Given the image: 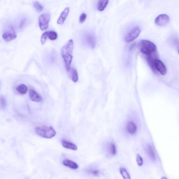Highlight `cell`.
Masks as SVG:
<instances>
[{
    "label": "cell",
    "mask_w": 179,
    "mask_h": 179,
    "mask_svg": "<svg viewBox=\"0 0 179 179\" xmlns=\"http://www.w3.org/2000/svg\"><path fill=\"white\" fill-rule=\"evenodd\" d=\"M74 46L73 40L70 39L61 48V55L65 63L66 70L68 72L70 70L71 64L73 59L72 53Z\"/></svg>",
    "instance_id": "1"
},
{
    "label": "cell",
    "mask_w": 179,
    "mask_h": 179,
    "mask_svg": "<svg viewBox=\"0 0 179 179\" xmlns=\"http://www.w3.org/2000/svg\"><path fill=\"white\" fill-rule=\"evenodd\" d=\"M138 45L140 51L146 56L152 55L156 53L157 48L155 45L149 40H141Z\"/></svg>",
    "instance_id": "2"
},
{
    "label": "cell",
    "mask_w": 179,
    "mask_h": 179,
    "mask_svg": "<svg viewBox=\"0 0 179 179\" xmlns=\"http://www.w3.org/2000/svg\"><path fill=\"white\" fill-rule=\"evenodd\" d=\"M35 131L39 136L46 138H52L56 135L55 130L52 127L46 126L36 127Z\"/></svg>",
    "instance_id": "3"
},
{
    "label": "cell",
    "mask_w": 179,
    "mask_h": 179,
    "mask_svg": "<svg viewBox=\"0 0 179 179\" xmlns=\"http://www.w3.org/2000/svg\"><path fill=\"white\" fill-rule=\"evenodd\" d=\"M50 19V15L49 14H43L40 16L39 21V26L41 30H44L48 28Z\"/></svg>",
    "instance_id": "4"
},
{
    "label": "cell",
    "mask_w": 179,
    "mask_h": 179,
    "mask_svg": "<svg viewBox=\"0 0 179 179\" xmlns=\"http://www.w3.org/2000/svg\"><path fill=\"white\" fill-rule=\"evenodd\" d=\"M141 33V30L139 27H135L132 28L127 34L125 38L126 41L128 43L131 42L139 36Z\"/></svg>",
    "instance_id": "5"
},
{
    "label": "cell",
    "mask_w": 179,
    "mask_h": 179,
    "mask_svg": "<svg viewBox=\"0 0 179 179\" xmlns=\"http://www.w3.org/2000/svg\"><path fill=\"white\" fill-rule=\"evenodd\" d=\"M169 16L166 14H161L156 17L155 22L156 25L159 26H163L167 25L170 22Z\"/></svg>",
    "instance_id": "6"
},
{
    "label": "cell",
    "mask_w": 179,
    "mask_h": 179,
    "mask_svg": "<svg viewBox=\"0 0 179 179\" xmlns=\"http://www.w3.org/2000/svg\"><path fill=\"white\" fill-rule=\"evenodd\" d=\"M2 37L5 41L9 42L15 39L17 37V34L13 28L11 27L9 30L3 34Z\"/></svg>",
    "instance_id": "7"
},
{
    "label": "cell",
    "mask_w": 179,
    "mask_h": 179,
    "mask_svg": "<svg viewBox=\"0 0 179 179\" xmlns=\"http://www.w3.org/2000/svg\"><path fill=\"white\" fill-rule=\"evenodd\" d=\"M155 66L156 70L159 72L161 75H164L167 73V68L165 65L162 61L157 59H155Z\"/></svg>",
    "instance_id": "8"
},
{
    "label": "cell",
    "mask_w": 179,
    "mask_h": 179,
    "mask_svg": "<svg viewBox=\"0 0 179 179\" xmlns=\"http://www.w3.org/2000/svg\"><path fill=\"white\" fill-rule=\"evenodd\" d=\"M29 97L31 101L36 102L42 101L43 99L40 95L33 89H30L29 92Z\"/></svg>",
    "instance_id": "9"
},
{
    "label": "cell",
    "mask_w": 179,
    "mask_h": 179,
    "mask_svg": "<svg viewBox=\"0 0 179 179\" xmlns=\"http://www.w3.org/2000/svg\"><path fill=\"white\" fill-rule=\"evenodd\" d=\"M69 12V8H66L64 11L61 13L60 16L57 21V23L59 25H62L63 24L66 18L68 15Z\"/></svg>",
    "instance_id": "10"
},
{
    "label": "cell",
    "mask_w": 179,
    "mask_h": 179,
    "mask_svg": "<svg viewBox=\"0 0 179 179\" xmlns=\"http://www.w3.org/2000/svg\"><path fill=\"white\" fill-rule=\"evenodd\" d=\"M85 42L89 46L94 48L96 45V40L93 35L88 34L85 35L84 38Z\"/></svg>",
    "instance_id": "11"
},
{
    "label": "cell",
    "mask_w": 179,
    "mask_h": 179,
    "mask_svg": "<svg viewBox=\"0 0 179 179\" xmlns=\"http://www.w3.org/2000/svg\"><path fill=\"white\" fill-rule=\"evenodd\" d=\"M145 151L151 160L154 161L156 159V155L154 150L151 145H148L145 148Z\"/></svg>",
    "instance_id": "12"
},
{
    "label": "cell",
    "mask_w": 179,
    "mask_h": 179,
    "mask_svg": "<svg viewBox=\"0 0 179 179\" xmlns=\"http://www.w3.org/2000/svg\"><path fill=\"white\" fill-rule=\"evenodd\" d=\"M126 129L128 133L130 134H134L136 132L137 127L134 122H130L127 123Z\"/></svg>",
    "instance_id": "13"
},
{
    "label": "cell",
    "mask_w": 179,
    "mask_h": 179,
    "mask_svg": "<svg viewBox=\"0 0 179 179\" xmlns=\"http://www.w3.org/2000/svg\"><path fill=\"white\" fill-rule=\"evenodd\" d=\"M62 163L64 165L72 169H76L78 168V164L74 161L69 160V159L64 160L63 161Z\"/></svg>",
    "instance_id": "14"
},
{
    "label": "cell",
    "mask_w": 179,
    "mask_h": 179,
    "mask_svg": "<svg viewBox=\"0 0 179 179\" xmlns=\"http://www.w3.org/2000/svg\"><path fill=\"white\" fill-rule=\"evenodd\" d=\"M62 143L63 146L64 147L67 148V149L75 151L77 150V146L73 143L63 141H62Z\"/></svg>",
    "instance_id": "15"
},
{
    "label": "cell",
    "mask_w": 179,
    "mask_h": 179,
    "mask_svg": "<svg viewBox=\"0 0 179 179\" xmlns=\"http://www.w3.org/2000/svg\"><path fill=\"white\" fill-rule=\"evenodd\" d=\"M109 0H99L97 4V8L98 10L104 11L107 6Z\"/></svg>",
    "instance_id": "16"
},
{
    "label": "cell",
    "mask_w": 179,
    "mask_h": 179,
    "mask_svg": "<svg viewBox=\"0 0 179 179\" xmlns=\"http://www.w3.org/2000/svg\"><path fill=\"white\" fill-rule=\"evenodd\" d=\"M16 89L19 93L22 95L26 94L28 91V88L24 84L19 85L16 88Z\"/></svg>",
    "instance_id": "17"
},
{
    "label": "cell",
    "mask_w": 179,
    "mask_h": 179,
    "mask_svg": "<svg viewBox=\"0 0 179 179\" xmlns=\"http://www.w3.org/2000/svg\"><path fill=\"white\" fill-rule=\"evenodd\" d=\"M71 78L74 83H76L78 80V72L75 68H72L71 70Z\"/></svg>",
    "instance_id": "18"
},
{
    "label": "cell",
    "mask_w": 179,
    "mask_h": 179,
    "mask_svg": "<svg viewBox=\"0 0 179 179\" xmlns=\"http://www.w3.org/2000/svg\"><path fill=\"white\" fill-rule=\"evenodd\" d=\"M119 170H120L121 174L122 176L124 179H131L130 174L127 172L126 169L124 167H121L120 168Z\"/></svg>",
    "instance_id": "19"
},
{
    "label": "cell",
    "mask_w": 179,
    "mask_h": 179,
    "mask_svg": "<svg viewBox=\"0 0 179 179\" xmlns=\"http://www.w3.org/2000/svg\"><path fill=\"white\" fill-rule=\"evenodd\" d=\"M48 38L51 40H55L57 39V34L56 32L51 31L48 32Z\"/></svg>",
    "instance_id": "20"
},
{
    "label": "cell",
    "mask_w": 179,
    "mask_h": 179,
    "mask_svg": "<svg viewBox=\"0 0 179 179\" xmlns=\"http://www.w3.org/2000/svg\"><path fill=\"white\" fill-rule=\"evenodd\" d=\"M0 105H1V108L3 109H6V106H7V102H6L5 98L4 96H1L0 98Z\"/></svg>",
    "instance_id": "21"
},
{
    "label": "cell",
    "mask_w": 179,
    "mask_h": 179,
    "mask_svg": "<svg viewBox=\"0 0 179 179\" xmlns=\"http://www.w3.org/2000/svg\"><path fill=\"white\" fill-rule=\"evenodd\" d=\"M33 7L39 12H41L43 10V7L42 5L38 1H35L33 3Z\"/></svg>",
    "instance_id": "22"
},
{
    "label": "cell",
    "mask_w": 179,
    "mask_h": 179,
    "mask_svg": "<svg viewBox=\"0 0 179 179\" xmlns=\"http://www.w3.org/2000/svg\"><path fill=\"white\" fill-rule=\"evenodd\" d=\"M109 151L112 155H114L117 154V149L116 145L114 143H112L109 147Z\"/></svg>",
    "instance_id": "23"
},
{
    "label": "cell",
    "mask_w": 179,
    "mask_h": 179,
    "mask_svg": "<svg viewBox=\"0 0 179 179\" xmlns=\"http://www.w3.org/2000/svg\"><path fill=\"white\" fill-rule=\"evenodd\" d=\"M48 32H45L42 35L41 38V42L42 45H44L46 43L47 38H48Z\"/></svg>",
    "instance_id": "24"
},
{
    "label": "cell",
    "mask_w": 179,
    "mask_h": 179,
    "mask_svg": "<svg viewBox=\"0 0 179 179\" xmlns=\"http://www.w3.org/2000/svg\"><path fill=\"white\" fill-rule=\"evenodd\" d=\"M136 160L137 164L139 166H141L143 164V160L142 157L139 154H137L136 157Z\"/></svg>",
    "instance_id": "25"
},
{
    "label": "cell",
    "mask_w": 179,
    "mask_h": 179,
    "mask_svg": "<svg viewBox=\"0 0 179 179\" xmlns=\"http://www.w3.org/2000/svg\"><path fill=\"white\" fill-rule=\"evenodd\" d=\"M86 18V14L83 13L81 14L80 17V23H83L85 21V20Z\"/></svg>",
    "instance_id": "26"
},
{
    "label": "cell",
    "mask_w": 179,
    "mask_h": 179,
    "mask_svg": "<svg viewBox=\"0 0 179 179\" xmlns=\"http://www.w3.org/2000/svg\"><path fill=\"white\" fill-rule=\"evenodd\" d=\"M175 43L176 45L177 51H178V54L179 55V39H177L175 40Z\"/></svg>",
    "instance_id": "27"
},
{
    "label": "cell",
    "mask_w": 179,
    "mask_h": 179,
    "mask_svg": "<svg viewBox=\"0 0 179 179\" xmlns=\"http://www.w3.org/2000/svg\"><path fill=\"white\" fill-rule=\"evenodd\" d=\"M91 173L93 174V175L96 176H97L98 175H99L100 172L99 171L97 170H93L91 171Z\"/></svg>",
    "instance_id": "28"
}]
</instances>
